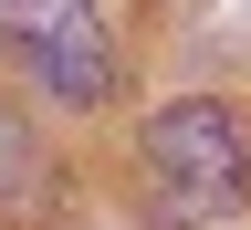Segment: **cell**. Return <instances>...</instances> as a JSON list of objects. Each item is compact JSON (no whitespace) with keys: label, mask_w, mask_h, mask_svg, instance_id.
Returning <instances> with one entry per match:
<instances>
[{"label":"cell","mask_w":251,"mask_h":230,"mask_svg":"<svg viewBox=\"0 0 251 230\" xmlns=\"http://www.w3.org/2000/svg\"><path fill=\"white\" fill-rule=\"evenodd\" d=\"M136 178H147V220L157 230H209L251 199V157H241V126L230 105L209 94H178V105L147 115L136 136Z\"/></svg>","instance_id":"6da1fadb"},{"label":"cell","mask_w":251,"mask_h":230,"mask_svg":"<svg viewBox=\"0 0 251 230\" xmlns=\"http://www.w3.org/2000/svg\"><path fill=\"white\" fill-rule=\"evenodd\" d=\"M0 52L52 105H105L115 94V42H105L94 0H0Z\"/></svg>","instance_id":"7a4b0ae2"},{"label":"cell","mask_w":251,"mask_h":230,"mask_svg":"<svg viewBox=\"0 0 251 230\" xmlns=\"http://www.w3.org/2000/svg\"><path fill=\"white\" fill-rule=\"evenodd\" d=\"M52 209H63V168H52V147L0 105V220L31 230V220H52Z\"/></svg>","instance_id":"3957f363"}]
</instances>
